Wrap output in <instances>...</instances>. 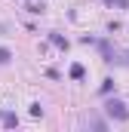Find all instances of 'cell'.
<instances>
[{
	"instance_id": "1",
	"label": "cell",
	"mask_w": 129,
	"mask_h": 132,
	"mask_svg": "<svg viewBox=\"0 0 129 132\" xmlns=\"http://www.w3.org/2000/svg\"><path fill=\"white\" fill-rule=\"evenodd\" d=\"M0 62H6V52H3V49H0Z\"/></svg>"
}]
</instances>
